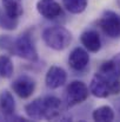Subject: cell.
<instances>
[{"mask_svg": "<svg viewBox=\"0 0 120 122\" xmlns=\"http://www.w3.org/2000/svg\"><path fill=\"white\" fill-rule=\"evenodd\" d=\"M42 39L53 50H64L71 44L72 35L62 26H52L44 31Z\"/></svg>", "mask_w": 120, "mask_h": 122, "instance_id": "1", "label": "cell"}, {"mask_svg": "<svg viewBox=\"0 0 120 122\" xmlns=\"http://www.w3.org/2000/svg\"><path fill=\"white\" fill-rule=\"evenodd\" d=\"M14 53L19 56L20 58H24L31 62H36L38 59L37 50L31 41L30 36L27 35H21L14 41Z\"/></svg>", "mask_w": 120, "mask_h": 122, "instance_id": "2", "label": "cell"}, {"mask_svg": "<svg viewBox=\"0 0 120 122\" xmlns=\"http://www.w3.org/2000/svg\"><path fill=\"white\" fill-rule=\"evenodd\" d=\"M99 25L108 37L111 38L120 37V15H118L116 12L106 11L101 17Z\"/></svg>", "mask_w": 120, "mask_h": 122, "instance_id": "3", "label": "cell"}, {"mask_svg": "<svg viewBox=\"0 0 120 122\" xmlns=\"http://www.w3.org/2000/svg\"><path fill=\"white\" fill-rule=\"evenodd\" d=\"M89 90L84 82L73 81L67 86V103L70 107L79 104L88 97Z\"/></svg>", "mask_w": 120, "mask_h": 122, "instance_id": "4", "label": "cell"}, {"mask_svg": "<svg viewBox=\"0 0 120 122\" xmlns=\"http://www.w3.org/2000/svg\"><path fill=\"white\" fill-rule=\"evenodd\" d=\"M114 80H110L101 74L97 72L89 84V92H92L95 97L106 98L111 95V83Z\"/></svg>", "mask_w": 120, "mask_h": 122, "instance_id": "5", "label": "cell"}, {"mask_svg": "<svg viewBox=\"0 0 120 122\" xmlns=\"http://www.w3.org/2000/svg\"><path fill=\"white\" fill-rule=\"evenodd\" d=\"M12 88H13V91L19 97L27 98L33 94L36 89V83L27 76H21L12 83Z\"/></svg>", "mask_w": 120, "mask_h": 122, "instance_id": "6", "label": "cell"}, {"mask_svg": "<svg viewBox=\"0 0 120 122\" xmlns=\"http://www.w3.org/2000/svg\"><path fill=\"white\" fill-rule=\"evenodd\" d=\"M37 10L46 19H54L62 13L60 5L55 0H39Z\"/></svg>", "mask_w": 120, "mask_h": 122, "instance_id": "7", "label": "cell"}, {"mask_svg": "<svg viewBox=\"0 0 120 122\" xmlns=\"http://www.w3.org/2000/svg\"><path fill=\"white\" fill-rule=\"evenodd\" d=\"M67 78V75H66V71L59 66H52L48 69L47 74H46V77H45V82H46V85L51 89H57V88H60L61 85L65 84Z\"/></svg>", "mask_w": 120, "mask_h": 122, "instance_id": "8", "label": "cell"}, {"mask_svg": "<svg viewBox=\"0 0 120 122\" xmlns=\"http://www.w3.org/2000/svg\"><path fill=\"white\" fill-rule=\"evenodd\" d=\"M99 74L110 78V80H119L120 78V53L113 56L110 61L105 62L100 69Z\"/></svg>", "mask_w": 120, "mask_h": 122, "instance_id": "9", "label": "cell"}, {"mask_svg": "<svg viewBox=\"0 0 120 122\" xmlns=\"http://www.w3.org/2000/svg\"><path fill=\"white\" fill-rule=\"evenodd\" d=\"M88 62H89V56H88L87 51L84 50L82 47H76L68 57L70 66L78 71L85 69L87 66Z\"/></svg>", "mask_w": 120, "mask_h": 122, "instance_id": "10", "label": "cell"}, {"mask_svg": "<svg viewBox=\"0 0 120 122\" xmlns=\"http://www.w3.org/2000/svg\"><path fill=\"white\" fill-rule=\"evenodd\" d=\"M81 44L91 52H98L101 47V41H100V36L97 31H86L81 35L80 37Z\"/></svg>", "mask_w": 120, "mask_h": 122, "instance_id": "11", "label": "cell"}, {"mask_svg": "<svg viewBox=\"0 0 120 122\" xmlns=\"http://www.w3.org/2000/svg\"><path fill=\"white\" fill-rule=\"evenodd\" d=\"M44 102H45V115H44V119L53 120V119H55V117H58L60 115L61 101L59 98L53 97V96H48V97H44Z\"/></svg>", "mask_w": 120, "mask_h": 122, "instance_id": "12", "label": "cell"}, {"mask_svg": "<svg viewBox=\"0 0 120 122\" xmlns=\"http://www.w3.org/2000/svg\"><path fill=\"white\" fill-rule=\"evenodd\" d=\"M0 110L6 117H9L14 114L15 102H14L13 95L7 90H4L0 94Z\"/></svg>", "mask_w": 120, "mask_h": 122, "instance_id": "13", "label": "cell"}, {"mask_svg": "<svg viewBox=\"0 0 120 122\" xmlns=\"http://www.w3.org/2000/svg\"><path fill=\"white\" fill-rule=\"evenodd\" d=\"M25 112L31 119H34V120L44 119V115H45V102H44V98H37L33 102H31L27 106H25Z\"/></svg>", "mask_w": 120, "mask_h": 122, "instance_id": "14", "label": "cell"}, {"mask_svg": "<svg viewBox=\"0 0 120 122\" xmlns=\"http://www.w3.org/2000/svg\"><path fill=\"white\" fill-rule=\"evenodd\" d=\"M2 4L5 7V13L14 19L19 18L24 12L21 0H2Z\"/></svg>", "mask_w": 120, "mask_h": 122, "instance_id": "15", "label": "cell"}, {"mask_svg": "<svg viewBox=\"0 0 120 122\" xmlns=\"http://www.w3.org/2000/svg\"><path fill=\"white\" fill-rule=\"evenodd\" d=\"M92 117H93L94 121H98V122L113 121V119H114V110L110 106H101V107L97 108L93 112Z\"/></svg>", "mask_w": 120, "mask_h": 122, "instance_id": "16", "label": "cell"}, {"mask_svg": "<svg viewBox=\"0 0 120 122\" xmlns=\"http://www.w3.org/2000/svg\"><path fill=\"white\" fill-rule=\"evenodd\" d=\"M13 71H14V66H13L12 59L6 55H1L0 56V76L4 78H9L12 77Z\"/></svg>", "mask_w": 120, "mask_h": 122, "instance_id": "17", "label": "cell"}, {"mask_svg": "<svg viewBox=\"0 0 120 122\" xmlns=\"http://www.w3.org/2000/svg\"><path fill=\"white\" fill-rule=\"evenodd\" d=\"M62 4L68 12L74 14L84 12L87 7V0H62Z\"/></svg>", "mask_w": 120, "mask_h": 122, "instance_id": "18", "label": "cell"}, {"mask_svg": "<svg viewBox=\"0 0 120 122\" xmlns=\"http://www.w3.org/2000/svg\"><path fill=\"white\" fill-rule=\"evenodd\" d=\"M17 25H18L17 19L9 17L6 13L0 15V27L6 29V30H14L17 27Z\"/></svg>", "mask_w": 120, "mask_h": 122, "instance_id": "19", "label": "cell"}, {"mask_svg": "<svg viewBox=\"0 0 120 122\" xmlns=\"http://www.w3.org/2000/svg\"><path fill=\"white\" fill-rule=\"evenodd\" d=\"M0 49L7 50L9 52H14V41L8 36H1L0 37Z\"/></svg>", "mask_w": 120, "mask_h": 122, "instance_id": "20", "label": "cell"}, {"mask_svg": "<svg viewBox=\"0 0 120 122\" xmlns=\"http://www.w3.org/2000/svg\"><path fill=\"white\" fill-rule=\"evenodd\" d=\"M118 5H119V6H120V0H118Z\"/></svg>", "mask_w": 120, "mask_h": 122, "instance_id": "21", "label": "cell"}]
</instances>
